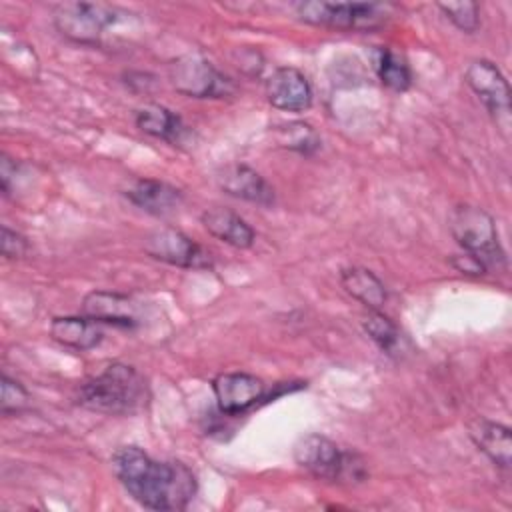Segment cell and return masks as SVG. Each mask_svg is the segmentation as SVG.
Wrapping results in <instances>:
<instances>
[{
    "label": "cell",
    "mask_w": 512,
    "mask_h": 512,
    "mask_svg": "<svg viewBox=\"0 0 512 512\" xmlns=\"http://www.w3.org/2000/svg\"><path fill=\"white\" fill-rule=\"evenodd\" d=\"M112 470L124 490L144 508L184 510L196 496L194 472L176 460H154L138 446H122L112 456Z\"/></svg>",
    "instance_id": "6da1fadb"
},
{
    "label": "cell",
    "mask_w": 512,
    "mask_h": 512,
    "mask_svg": "<svg viewBox=\"0 0 512 512\" xmlns=\"http://www.w3.org/2000/svg\"><path fill=\"white\" fill-rule=\"evenodd\" d=\"M150 388L146 378L130 364L112 362L96 376L88 378L76 394V402L92 412L110 416H130L146 408Z\"/></svg>",
    "instance_id": "7a4b0ae2"
},
{
    "label": "cell",
    "mask_w": 512,
    "mask_h": 512,
    "mask_svg": "<svg viewBox=\"0 0 512 512\" xmlns=\"http://www.w3.org/2000/svg\"><path fill=\"white\" fill-rule=\"evenodd\" d=\"M294 460L318 480L358 482L366 476L364 462L358 454L342 450L336 442L316 432L296 440Z\"/></svg>",
    "instance_id": "3957f363"
},
{
    "label": "cell",
    "mask_w": 512,
    "mask_h": 512,
    "mask_svg": "<svg viewBox=\"0 0 512 512\" xmlns=\"http://www.w3.org/2000/svg\"><path fill=\"white\" fill-rule=\"evenodd\" d=\"M448 228L458 246L476 256L486 270L504 266L506 256L498 240L494 218L484 208L472 204L456 206L448 216Z\"/></svg>",
    "instance_id": "277c9868"
},
{
    "label": "cell",
    "mask_w": 512,
    "mask_h": 512,
    "mask_svg": "<svg viewBox=\"0 0 512 512\" xmlns=\"http://www.w3.org/2000/svg\"><path fill=\"white\" fill-rule=\"evenodd\" d=\"M390 4L376 2H298L300 20L336 30H374L390 16Z\"/></svg>",
    "instance_id": "5b68a950"
},
{
    "label": "cell",
    "mask_w": 512,
    "mask_h": 512,
    "mask_svg": "<svg viewBox=\"0 0 512 512\" xmlns=\"http://www.w3.org/2000/svg\"><path fill=\"white\" fill-rule=\"evenodd\" d=\"M118 20V10L102 2H64L54 8L58 32L80 44H94Z\"/></svg>",
    "instance_id": "8992f818"
},
{
    "label": "cell",
    "mask_w": 512,
    "mask_h": 512,
    "mask_svg": "<svg viewBox=\"0 0 512 512\" xmlns=\"http://www.w3.org/2000/svg\"><path fill=\"white\" fill-rule=\"evenodd\" d=\"M168 74L176 92L190 98H224L234 90L230 78L218 72L212 62L200 54L178 56L170 64Z\"/></svg>",
    "instance_id": "52a82bcc"
},
{
    "label": "cell",
    "mask_w": 512,
    "mask_h": 512,
    "mask_svg": "<svg viewBox=\"0 0 512 512\" xmlns=\"http://www.w3.org/2000/svg\"><path fill=\"white\" fill-rule=\"evenodd\" d=\"M144 252L170 266L180 268H210L212 256L206 248H202L198 242H194L184 232L164 226L156 228L150 234L144 236Z\"/></svg>",
    "instance_id": "ba28073f"
},
{
    "label": "cell",
    "mask_w": 512,
    "mask_h": 512,
    "mask_svg": "<svg viewBox=\"0 0 512 512\" xmlns=\"http://www.w3.org/2000/svg\"><path fill=\"white\" fill-rule=\"evenodd\" d=\"M466 84L486 106L500 128L510 126V86L500 68L490 60H472L464 72Z\"/></svg>",
    "instance_id": "9c48e42d"
},
{
    "label": "cell",
    "mask_w": 512,
    "mask_h": 512,
    "mask_svg": "<svg viewBox=\"0 0 512 512\" xmlns=\"http://www.w3.org/2000/svg\"><path fill=\"white\" fill-rule=\"evenodd\" d=\"M216 406L222 414L236 416L266 396V384L248 372H222L212 380Z\"/></svg>",
    "instance_id": "30bf717a"
},
{
    "label": "cell",
    "mask_w": 512,
    "mask_h": 512,
    "mask_svg": "<svg viewBox=\"0 0 512 512\" xmlns=\"http://www.w3.org/2000/svg\"><path fill=\"white\" fill-rule=\"evenodd\" d=\"M266 100L284 112H304L312 106V88L308 78L292 66L276 68L264 84Z\"/></svg>",
    "instance_id": "8fae6325"
},
{
    "label": "cell",
    "mask_w": 512,
    "mask_h": 512,
    "mask_svg": "<svg viewBox=\"0 0 512 512\" xmlns=\"http://www.w3.org/2000/svg\"><path fill=\"white\" fill-rule=\"evenodd\" d=\"M82 314L98 324L136 328L140 324V306L126 294L94 290L82 300Z\"/></svg>",
    "instance_id": "7c38bea8"
},
{
    "label": "cell",
    "mask_w": 512,
    "mask_h": 512,
    "mask_svg": "<svg viewBox=\"0 0 512 512\" xmlns=\"http://www.w3.org/2000/svg\"><path fill=\"white\" fill-rule=\"evenodd\" d=\"M216 182L228 196L260 206L274 204V188L266 182L264 176L246 164H228L220 168Z\"/></svg>",
    "instance_id": "4fadbf2b"
},
{
    "label": "cell",
    "mask_w": 512,
    "mask_h": 512,
    "mask_svg": "<svg viewBox=\"0 0 512 512\" xmlns=\"http://www.w3.org/2000/svg\"><path fill=\"white\" fill-rule=\"evenodd\" d=\"M124 196L138 208H142L148 214L154 216H164L174 212L182 204V192L162 180L154 178H138L134 180Z\"/></svg>",
    "instance_id": "5bb4252c"
},
{
    "label": "cell",
    "mask_w": 512,
    "mask_h": 512,
    "mask_svg": "<svg viewBox=\"0 0 512 512\" xmlns=\"http://www.w3.org/2000/svg\"><path fill=\"white\" fill-rule=\"evenodd\" d=\"M468 436L472 438L474 446L486 454L496 466L510 468L512 462V438L510 430L504 424L486 420V418H474L468 424Z\"/></svg>",
    "instance_id": "9a60e30c"
},
{
    "label": "cell",
    "mask_w": 512,
    "mask_h": 512,
    "mask_svg": "<svg viewBox=\"0 0 512 512\" xmlns=\"http://www.w3.org/2000/svg\"><path fill=\"white\" fill-rule=\"evenodd\" d=\"M204 228L218 240L234 248H250L254 244V230L252 226L236 212L228 208H208L202 212Z\"/></svg>",
    "instance_id": "2e32d148"
},
{
    "label": "cell",
    "mask_w": 512,
    "mask_h": 512,
    "mask_svg": "<svg viewBox=\"0 0 512 512\" xmlns=\"http://www.w3.org/2000/svg\"><path fill=\"white\" fill-rule=\"evenodd\" d=\"M50 336L58 344L74 350H90L102 342V328L86 316H56L50 322Z\"/></svg>",
    "instance_id": "e0dca14e"
},
{
    "label": "cell",
    "mask_w": 512,
    "mask_h": 512,
    "mask_svg": "<svg viewBox=\"0 0 512 512\" xmlns=\"http://www.w3.org/2000/svg\"><path fill=\"white\" fill-rule=\"evenodd\" d=\"M340 282H342V288L352 298L362 302L368 310H380L386 304V300H388L386 286L368 268L348 266V268H344L340 272Z\"/></svg>",
    "instance_id": "ac0fdd59"
},
{
    "label": "cell",
    "mask_w": 512,
    "mask_h": 512,
    "mask_svg": "<svg viewBox=\"0 0 512 512\" xmlns=\"http://www.w3.org/2000/svg\"><path fill=\"white\" fill-rule=\"evenodd\" d=\"M134 120L142 132L166 142H180L186 134L182 118L160 104H144L136 110Z\"/></svg>",
    "instance_id": "d6986e66"
},
{
    "label": "cell",
    "mask_w": 512,
    "mask_h": 512,
    "mask_svg": "<svg viewBox=\"0 0 512 512\" xmlns=\"http://www.w3.org/2000/svg\"><path fill=\"white\" fill-rule=\"evenodd\" d=\"M376 74L384 86L394 92H406L412 84V72L402 56L392 52L390 48H380L374 60Z\"/></svg>",
    "instance_id": "ffe728a7"
},
{
    "label": "cell",
    "mask_w": 512,
    "mask_h": 512,
    "mask_svg": "<svg viewBox=\"0 0 512 512\" xmlns=\"http://www.w3.org/2000/svg\"><path fill=\"white\" fill-rule=\"evenodd\" d=\"M364 332L370 336V340L386 354H394L400 346V330L396 324L384 316L380 310H370V314L362 320Z\"/></svg>",
    "instance_id": "44dd1931"
},
{
    "label": "cell",
    "mask_w": 512,
    "mask_h": 512,
    "mask_svg": "<svg viewBox=\"0 0 512 512\" xmlns=\"http://www.w3.org/2000/svg\"><path fill=\"white\" fill-rule=\"evenodd\" d=\"M278 136L282 146L300 154H312L320 146L318 134L306 122H290L278 130Z\"/></svg>",
    "instance_id": "7402d4cb"
},
{
    "label": "cell",
    "mask_w": 512,
    "mask_h": 512,
    "mask_svg": "<svg viewBox=\"0 0 512 512\" xmlns=\"http://www.w3.org/2000/svg\"><path fill=\"white\" fill-rule=\"evenodd\" d=\"M438 8L462 32L472 34L480 26V8L476 2H440Z\"/></svg>",
    "instance_id": "603a6c76"
},
{
    "label": "cell",
    "mask_w": 512,
    "mask_h": 512,
    "mask_svg": "<svg viewBox=\"0 0 512 512\" xmlns=\"http://www.w3.org/2000/svg\"><path fill=\"white\" fill-rule=\"evenodd\" d=\"M30 404V396L26 392V388L8 378L6 374L2 376V398H0V408H2V414L10 416V414H18L22 410H26Z\"/></svg>",
    "instance_id": "cb8c5ba5"
},
{
    "label": "cell",
    "mask_w": 512,
    "mask_h": 512,
    "mask_svg": "<svg viewBox=\"0 0 512 512\" xmlns=\"http://www.w3.org/2000/svg\"><path fill=\"white\" fill-rule=\"evenodd\" d=\"M2 256L4 258H22L28 252V240L8 226H2V240H0Z\"/></svg>",
    "instance_id": "d4e9b609"
},
{
    "label": "cell",
    "mask_w": 512,
    "mask_h": 512,
    "mask_svg": "<svg viewBox=\"0 0 512 512\" xmlns=\"http://www.w3.org/2000/svg\"><path fill=\"white\" fill-rule=\"evenodd\" d=\"M452 266L456 270H460L462 274H472V276H480V274L486 272V266L476 256H472L468 252H464L460 256H454L452 258Z\"/></svg>",
    "instance_id": "484cf974"
}]
</instances>
